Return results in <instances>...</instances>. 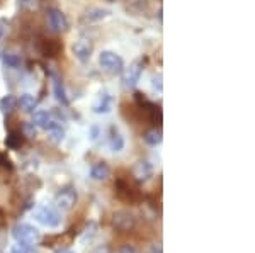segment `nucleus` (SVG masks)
<instances>
[{"label": "nucleus", "instance_id": "7ed1b4c3", "mask_svg": "<svg viewBox=\"0 0 255 253\" xmlns=\"http://www.w3.org/2000/svg\"><path fill=\"white\" fill-rule=\"evenodd\" d=\"M34 219L46 228H56L61 223L60 213L51 206H39L38 209H34Z\"/></svg>", "mask_w": 255, "mask_h": 253}, {"label": "nucleus", "instance_id": "f8f14e48", "mask_svg": "<svg viewBox=\"0 0 255 253\" xmlns=\"http://www.w3.org/2000/svg\"><path fill=\"white\" fill-rule=\"evenodd\" d=\"M111 177V169L106 162H97L90 169V178L96 182H104Z\"/></svg>", "mask_w": 255, "mask_h": 253}, {"label": "nucleus", "instance_id": "f03ea898", "mask_svg": "<svg viewBox=\"0 0 255 253\" xmlns=\"http://www.w3.org/2000/svg\"><path fill=\"white\" fill-rule=\"evenodd\" d=\"M99 65L102 70H106L111 75H121L125 70V60L114 51H102L99 55Z\"/></svg>", "mask_w": 255, "mask_h": 253}, {"label": "nucleus", "instance_id": "ddd939ff", "mask_svg": "<svg viewBox=\"0 0 255 253\" xmlns=\"http://www.w3.org/2000/svg\"><path fill=\"white\" fill-rule=\"evenodd\" d=\"M51 80H53V92H55L56 100H58L61 105H68L70 100H68L67 90H65L63 80H61L56 73H53V75H51Z\"/></svg>", "mask_w": 255, "mask_h": 253}, {"label": "nucleus", "instance_id": "4be33fe9", "mask_svg": "<svg viewBox=\"0 0 255 253\" xmlns=\"http://www.w3.org/2000/svg\"><path fill=\"white\" fill-rule=\"evenodd\" d=\"M3 63L10 68H17L20 65V58L17 55H14V53H5V56H3Z\"/></svg>", "mask_w": 255, "mask_h": 253}, {"label": "nucleus", "instance_id": "7c9ffc66", "mask_svg": "<svg viewBox=\"0 0 255 253\" xmlns=\"http://www.w3.org/2000/svg\"><path fill=\"white\" fill-rule=\"evenodd\" d=\"M56 253H73V252L72 250H58Z\"/></svg>", "mask_w": 255, "mask_h": 253}, {"label": "nucleus", "instance_id": "5701e85b", "mask_svg": "<svg viewBox=\"0 0 255 253\" xmlns=\"http://www.w3.org/2000/svg\"><path fill=\"white\" fill-rule=\"evenodd\" d=\"M10 253H36L34 248L31 245H22V243H15L14 247L10 248Z\"/></svg>", "mask_w": 255, "mask_h": 253}, {"label": "nucleus", "instance_id": "39448f33", "mask_svg": "<svg viewBox=\"0 0 255 253\" xmlns=\"http://www.w3.org/2000/svg\"><path fill=\"white\" fill-rule=\"evenodd\" d=\"M141 73H143V61L141 60L133 61L129 67L123 70V85L126 88H133L139 82V79H141Z\"/></svg>", "mask_w": 255, "mask_h": 253}, {"label": "nucleus", "instance_id": "cd10ccee", "mask_svg": "<svg viewBox=\"0 0 255 253\" xmlns=\"http://www.w3.org/2000/svg\"><path fill=\"white\" fill-rule=\"evenodd\" d=\"M146 253H163V250H162V247H158V245H153Z\"/></svg>", "mask_w": 255, "mask_h": 253}, {"label": "nucleus", "instance_id": "dca6fc26", "mask_svg": "<svg viewBox=\"0 0 255 253\" xmlns=\"http://www.w3.org/2000/svg\"><path fill=\"white\" fill-rule=\"evenodd\" d=\"M15 107H17V99L14 95H10V93H7V95H3L0 99V112L5 114V116L14 112Z\"/></svg>", "mask_w": 255, "mask_h": 253}, {"label": "nucleus", "instance_id": "9b49d317", "mask_svg": "<svg viewBox=\"0 0 255 253\" xmlns=\"http://www.w3.org/2000/svg\"><path fill=\"white\" fill-rule=\"evenodd\" d=\"M113 109V97H111L109 92H101L97 95L96 102L92 104V111L96 114H108Z\"/></svg>", "mask_w": 255, "mask_h": 253}, {"label": "nucleus", "instance_id": "1a4fd4ad", "mask_svg": "<svg viewBox=\"0 0 255 253\" xmlns=\"http://www.w3.org/2000/svg\"><path fill=\"white\" fill-rule=\"evenodd\" d=\"M32 124L39 129H44V131H49L51 128H55L58 124V121L53 117L51 112L48 111H34L32 112Z\"/></svg>", "mask_w": 255, "mask_h": 253}, {"label": "nucleus", "instance_id": "2eb2a0df", "mask_svg": "<svg viewBox=\"0 0 255 253\" xmlns=\"http://www.w3.org/2000/svg\"><path fill=\"white\" fill-rule=\"evenodd\" d=\"M109 146H111V150H113L114 153H119V152H123V150H125V138H123V134L119 133L116 128L111 129Z\"/></svg>", "mask_w": 255, "mask_h": 253}, {"label": "nucleus", "instance_id": "b1692460", "mask_svg": "<svg viewBox=\"0 0 255 253\" xmlns=\"http://www.w3.org/2000/svg\"><path fill=\"white\" fill-rule=\"evenodd\" d=\"M22 131L26 136H29V138H36V134H38V128H36L32 122H24V126H22Z\"/></svg>", "mask_w": 255, "mask_h": 253}, {"label": "nucleus", "instance_id": "6e6552de", "mask_svg": "<svg viewBox=\"0 0 255 253\" xmlns=\"http://www.w3.org/2000/svg\"><path fill=\"white\" fill-rule=\"evenodd\" d=\"M48 22H49V27L55 32H67L70 29L68 17L65 15V12L60 9L48 10Z\"/></svg>", "mask_w": 255, "mask_h": 253}, {"label": "nucleus", "instance_id": "423d86ee", "mask_svg": "<svg viewBox=\"0 0 255 253\" xmlns=\"http://www.w3.org/2000/svg\"><path fill=\"white\" fill-rule=\"evenodd\" d=\"M134 224H136V219L129 211H116L113 214V226L119 233H129L134 228Z\"/></svg>", "mask_w": 255, "mask_h": 253}, {"label": "nucleus", "instance_id": "0eeeda50", "mask_svg": "<svg viewBox=\"0 0 255 253\" xmlns=\"http://www.w3.org/2000/svg\"><path fill=\"white\" fill-rule=\"evenodd\" d=\"M92 51H94V43L89 38H79L72 46L73 56L79 61H82V63H87L90 56H92Z\"/></svg>", "mask_w": 255, "mask_h": 253}, {"label": "nucleus", "instance_id": "a211bd4d", "mask_svg": "<svg viewBox=\"0 0 255 253\" xmlns=\"http://www.w3.org/2000/svg\"><path fill=\"white\" fill-rule=\"evenodd\" d=\"M111 12L109 10H104V9H92L89 10L87 14L84 15V20H87V22H96V20H102L106 17H109Z\"/></svg>", "mask_w": 255, "mask_h": 253}, {"label": "nucleus", "instance_id": "c756f323", "mask_svg": "<svg viewBox=\"0 0 255 253\" xmlns=\"http://www.w3.org/2000/svg\"><path fill=\"white\" fill-rule=\"evenodd\" d=\"M97 134H99V128L94 126V128L90 129V138H92V140H97Z\"/></svg>", "mask_w": 255, "mask_h": 253}, {"label": "nucleus", "instance_id": "6ab92c4d", "mask_svg": "<svg viewBox=\"0 0 255 253\" xmlns=\"http://www.w3.org/2000/svg\"><path fill=\"white\" fill-rule=\"evenodd\" d=\"M5 145L9 150H19L22 146V134L17 131H10L9 136L5 138Z\"/></svg>", "mask_w": 255, "mask_h": 253}, {"label": "nucleus", "instance_id": "aec40b11", "mask_svg": "<svg viewBox=\"0 0 255 253\" xmlns=\"http://www.w3.org/2000/svg\"><path fill=\"white\" fill-rule=\"evenodd\" d=\"M48 133H49V138H51V141H55V143H61V141H63V138H65V129L61 128L60 122L55 126V128L49 129Z\"/></svg>", "mask_w": 255, "mask_h": 253}, {"label": "nucleus", "instance_id": "20e7f679", "mask_svg": "<svg viewBox=\"0 0 255 253\" xmlns=\"http://www.w3.org/2000/svg\"><path fill=\"white\" fill-rule=\"evenodd\" d=\"M77 201H79V194H77V190L73 187H65L55 197L56 207L61 211H72L75 207Z\"/></svg>", "mask_w": 255, "mask_h": 253}, {"label": "nucleus", "instance_id": "f3484780", "mask_svg": "<svg viewBox=\"0 0 255 253\" xmlns=\"http://www.w3.org/2000/svg\"><path fill=\"white\" fill-rule=\"evenodd\" d=\"M143 140H145L146 145L150 146H158L162 143L163 136H162V131L160 129H151V131H146L143 134Z\"/></svg>", "mask_w": 255, "mask_h": 253}, {"label": "nucleus", "instance_id": "f257e3e1", "mask_svg": "<svg viewBox=\"0 0 255 253\" xmlns=\"http://www.w3.org/2000/svg\"><path fill=\"white\" fill-rule=\"evenodd\" d=\"M12 236L17 243L22 245H38L41 240V233L38 228H34L32 224L27 223H19L12 228Z\"/></svg>", "mask_w": 255, "mask_h": 253}, {"label": "nucleus", "instance_id": "393cba45", "mask_svg": "<svg viewBox=\"0 0 255 253\" xmlns=\"http://www.w3.org/2000/svg\"><path fill=\"white\" fill-rule=\"evenodd\" d=\"M119 253H138V252L133 245H123V247L119 248Z\"/></svg>", "mask_w": 255, "mask_h": 253}, {"label": "nucleus", "instance_id": "4468645a", "mask_svg": "<svg viewBox=\"0 0 255 253\" xmlns=\"http://www.w3.org/2000/svg\"><path fill=\"white\" fill-rule=\"evenodd\" d=\"M17 105L24 112L32 114L38 109V99H36L34 95H31V93H22L17 99Z\"/></svg>", "mask_w": 255, "mask_h": 253}, {"label": "nucleus", "instance_id": "2f4dec72", "mask_svg": "<svg viewBox=\"0 0 255 253\" xmlns=\"http://www.w3.org/2000/svg\"><path fill=\"white\" fill-rule=\"evenodd\" d=\"M0 38H2V27H0Z\"/></svg>", "mask_w": 255, "mask_h": 253}, {"label": "nucleus", "instance_id": "c85d7f7f", "mask_svg": "<svg viewBox=\"0 0 255 253\" xmlns=\"http://www.w3.org/2000/svg\"><path fill=\"white\" fill-rule=\"evenodd\" d=\"M92 253H113V252H111L108 247H99V248H96V250H94Z\"/></svg>", "mask_w": 255, "mask_h": 253}, {"label": "nucleus", "instance_id": "412c9836", "mask_svg": "<svg viewBox=\"0 0 255 253\" xmlns=\"http://www.w3.org/2000/svg\"><path fill=\"white\" fill-rule=\"evenodd\" d=\"M44 55L49 56V58H55L56 56V53L60 51V44L56 43V41H51V39H48V41H44Z\"/></svg>", "mask_w": 255, "mask_h": 253}, {"label": "nucleus", "instance_id": "9d476101", "mask_svg": "<svg viewBox=\"0 0 255 253\" xmlns=\"http://www.w3.org/2000/svg\"><path fill=\"white\" fill-rule=\"evenodd\" d=\"M131 173H133L134 180L138 182H148L151 177H153V167L148 160H138L131 169Z\"/></svg>", "mask_w": 255, "mask_h": 253}, {"label": "nucleus", "instance_id": "a878e982", "mask_svg": "<svg viewBox=\"0 0 255 253\" xmlns=\"http://www.w3.org/2000/svg\"><path fill=\"white\" fill-rule=\"evenodd\" d=\"M0 165H2L3 169H7V170H12L10 160H9V158H5V157H3V155H0Z\"/></svg>", "mask_w": 255, "mask_h": 253}, {"label": "nucleus", "instance_id": "bb28decb", "mask_svg": "<svg viewBox=\"0 0 255 253\" xmlns=\"http://www.w3.org/2000/svg\"><path fill=\"white\" fill-rule=\"evenodd\" d=\"M153 87L158 88V92H162V77H153Z\"/></svg>", "mask_w": 255, "mask_h": 253}]
</instances>
